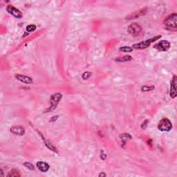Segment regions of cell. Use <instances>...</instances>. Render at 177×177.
I'll return each mask as SVG.
<instances>
[{
  "label": "cell",
  "instance_id": "cell-22",
  "mask_svg": "<svg viewBox=\"0 0 177 177\" xmlns=\"http://www.w3.org/2000/svg\"><path fill=\"white\" fill-rule=\"evenodd\" d=\"M99 176H106V174H104V173H103V174H99Z\"/></svg>",
  "mask_w": 177,
  "mask_h": 177
},
{
  "label": "cell",
  "instance_id": "cell-5",
  "mask_svg": "<svg viewBox=\"0 0 177 177\" xmlns=\"http://www.w3.org/2000/svg\"><path fill=\"white\" fill-rule=\"evenodd\" d=\"M142 27L137 23H132L128 27V32L132 36H137L141 33Z\"/></svg>",
  "mask_w": 177,
  "mask_h": 177
},
{
  "label": "cell",
  "instance_id": "cell-20",
  "mask_svg": "<svg viewBox=\"0 0 177 177\" xmlns=\"http://www.w3.org/2000/svg\"><path fill=\"white\" fill-rule=\"evenodd\" d=\"M91 76V73H89V72H84V73H83V75H82V78L84 80H86L88 79V78H90V76Z\"/></svg>",
  "mask_w": 177,
  "mask_h": 177
},
{
  "label": "cell",
  "instance_id": "cell-1",
  "mask_svg": "<svg viewBox=\"0 0 177 177\" xmlns=\"http://www.w3.org/2000/svg\"><path fill=\"white\" fill-rule=\"evenodd\" d=\"M177 15L176 13H173L169 15L165 19L164 24L165 26V29L172 31H176L177 30V22H176Z\"/></svg>",
  "mask_w": 177,
  "mask_h": 177
},
{
  "label": "cell",
  "instance_id": "cell-18",
  "mask_svg": "<svg viewBox=\"0 0 177 177\" xmlns=\"http://www.w3.org/2000/svg\"><path fill=\"white\" fill-rule=\"evenodd\" d=\"M36 29V26L33 24L29 25L27 27V31L29 32H33Z\"/></svg>",
  "mask_w": 177,
  "mask_h": 177
},
{
  "label": "cell",
  "instance_id": "cell-21",
  "mask_svg": "<svg viewBox=\"0 0 177 177\" xmlns=\"http://www.w3.org/2000/svg\"><path fill=\"white\" fill-rule=\"evenodd\" d=\"M58 118V116H54V117H53L51 118V120H50V121L51 122H54V121H55L56 120H57Z\"/></svg>",
  "mask_w": 177,
  "mask_h": 177
},
{
  "label": "cell",
  "instance_id": "cell-9",
  "mask_svg": "<svg viewBox=\"0 0 177 177\" xmlns=\"http://www.w3.org/2000/svg\"><path fill=\"white\" fill-rule=\"evenodd\" d=\"M176 76H173V78L172 80V82H171V87H170V97L172 98H175L176 97Z\"/></svg>",
  "mask_w": 177,
  "mask_h": 177
},
{
  "label": "cell",
  "instance_id": "cell-11",
  "mask_svg": "<svg viewBox=\"0 0 177 177\" xmlns=\"http://www.w3.org/2000/svg\"><path fill=\"white\" fill-rule=\"evenodd\" d=\"M16 79L19 80V81L23 82L25 84H32L33 83V79L29 76H26L24 75H20V74H17L15 75Z\"/></svg>",
  "mask_w": 177,
  "mask_h": 177
},
{
  "label": "cell",
  "instance_id": "cell-10",
  "mask_svg": "<svg viewBox=\"0 0 177 177\" xmlns=\"http://www.w3.org/2000/svg\"><path fill=\"white\" fill-rule=\"evenodd\" d=\"M11 132L15 135L22 136L24 134L25 130L22 126H15L11 129Z\"/></svg>",
  "mask_w": 177,
  "mask_h": 177
},
{
  "label": "cell",
  "instance_id": "cell-6",
  "mask_svg": "<svg viewBox=\"0 0 177 177\" xmlns=\"http://www.w3.org/2000/svg\"><path fill=\"white\" fill-rule=\"evenodd\" d=\"M154 48L159 51H166L170 48V43L167 40H162L155 44Z\"/></svg>",
  "mask_w": 177,
  "mask_h": 177
},
{
  "label": "cell",
  "instance_id": "cell-17",
  "mask_svg": "<svg viewBox=\"0 0 177 177\" xmlns=\"http://www.w3.org/2000/svg\"><path fill=\"white\" fill-rule=\"evenodd\" d=\"M119 50L120 51H122V52H132L133 51V49L129 47H120Z\"/></svg>",
  "mask_w": 177,
  "mask_h": 177
},
{
  "label": "cell",
  "instance_id": "cell-7",
  "mask_svg": "<svg viewBox=\"0 0 177 177\" xmlns=\"http://www.w3.org/2000/svg\"><path fill=\"white\" fill-rule=\"evenodd\" d=\"M147 11H148V9H147V8L141 9L138 10V11H136L135 12H134V13L130 14L128 16H127L126 19L132 20V19H136V18L140 17V16L144 15L145 14L147 13Z\"/></svg>",
  "mask_w": 177,
  "mask_h": 177
},
{
  "label": "cell",
  "instance_id": "cell-15",
  "mask_svg": "<svg viewBox=\"0 0 177 177\" xmlns=\"http://www.w3.org/2000/svg\"><path fill=\"white\" fill-rule=\"evenodd\" d=\"M132 60V58L130 55H124L123 57H120L117 58L115 60L117 62H128L131 61Z\"/></svg>",
  "mask_w": 177,
  "mask_h": 177
},
{
  "label": "cell",
  "instance_id": "cell-13",
  "mask_svg": "<svg viewBox=\"0 0 177 177\" xmlns=\"http://www.w3.org/2000/svg\"><path fill=\"white\" fill-rule=\"evenodd\" d=\"M40 135H41V136H42V139H43V140H44V143H45V145L49 149V150H52L53 151V152H56V153H58V150H57V148H55V146L53 145V144H51V142H50L49 141H48V140H45V138H44L43 136H42V134H40Z\"/></svg>",
  "mask_w": 177,
  "mask_h": 177
},
{
  "label": "cell",
  "instance_id": "cell-3",
  "mask_svg": "<svg viewBox=\"0 0 177 177\" xmlns=\"http://www.w3.org/2000/svg\"><path fill=\"white\" fill-rule=\"evenodd\" d=\"M158 129L161 132H170L172 129V124L168 118H163L158 124Z\"/></svg>",
  "mask_w": 177,
  "mask_h": 177
},
{
  "label": "cell",
  "instance_id": "cell-4",
  "mask_svg": "<svg viewBox=\"0 0 177 177\" xmlns=\"http://www.w3.org/2000/svg\"><path fill=\"white\" fill-rule=\"evenodd\" d=\"M62 97V94L60 93L58 94H55L54 95L52 96V97L51 98V106H50L49 109H48L47 112H52L57 107L58 104L59 103V102L61 100V98Z\"/></svg>",
  "mask_w": 177,
  "mask_h": 177
},
{
  "label": "cell",
  "instance_id": "cell-12",
  "mask_svg": "<svg viewBox=\"0 0 177 177\" xmlns=\"http://www.w3.org/2000/svg\"><path fill=\"white\" fill-rule=\"evenodd\" d=\"M37 168L39 169V170L42 172H47V171L49 170L50 168L49 164L47 163H45V162H42V161L37 163Z\"/></svg>",
  "mask_w": 177,
  "mask_h": 177
},
{
  "label": "cell",
  "instance_id": "cell-2",
  "mask_svg": "<svg viewBox=\"0 0 177 177\" xmlns=\"http://www.w3.org/2000/svg\"><path fill=\"white\" fill-rule=\"evenodd\" d=\"M160 37H161V35H157V36H156V37L151 38V39L147 40H145V41L140 42H139V43L134 44V45H133V48H134V49H146V48H148L149 46H150V44L152 43V42L156 41V40H157L158 39H159V38H160Z\"/></svg>",
  "mask_w": 177,
  "mask_h": 177
},
{
  "label": "cell",
  "instance_id": "cell-8",
  "mask_svg": "<svg viewBox=\"0 0 177 177\" xmlns=\"http://www.w3.org/2000/svg\"><path fill=\"white\" fill-rule=\"evenodd\" d=\"M6 11H8V13L11 14L12 15L14 16V17L16 18H17V19H21L22 17V13L19 11V10L16 9V8L13 6H8L6 8Z\"/></svg>",
  "mask_w": 177,
  "mask_h": 177
},
{
  "label": "cell",
  "instance_id": "cell-14",
  "mask_svg": "<svg viewBox=\"0 0 177 177\" xmlns=\"http://www.w3.org/2000/svg\"><path fill=\"white\" fill-rule=\"evenodd\" d=\"M20 176H21V174H20L19 172L16 169H13L7 175L8 177H19Z\"/></svg>",
  "mask_w": 177,
  "mask_h": 177
},
{
  "label": "cell",
  "instance_id": "cell-16",
  "mask_svg": "<svg viewBox=\"0 0 177 177\" xmlns=\"http://www.w3.org/2000/svg\"><path fill=\"white\" fill-rule=\"evenodd\" d=\"M154 88V86H146V85H145V86H142V87H141V90L142 91H150V90H153Z\"/></svg>",
  "mask_w": 177,
  "mask_h": 177
},
{
  "label": "cell",
  "instance_id": "cell-19",
  "mask_svg": "<svg viewBox=\"0 0 177 177\" xmlns=\"http://www.w3.org/2000/svg\"><path fill=\"white\" fill-rule=\"evenodd\" d=\"M24 165L26 168L29 169L30 170H34V166L31 163H24Z\"/></svg>",
  "mask_w": 177,
  "mask_h": 177
}]
</instances>
